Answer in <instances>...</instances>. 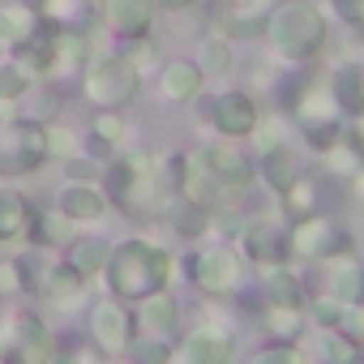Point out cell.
I'll use <instances>...</instances> for the list:
<instances>
[{
    "instance_id": "cell-1",
    "label": "cell",
    "mask_w": 364,
    "mask_h": 364,
    "mask_svg": "<svg viewBox=\"0 0 364 364\" xmlns=\"http://www.w3.org/2000/svg\"><path fill=\"white\" fill-rule=\"evenodd\" d=\"M107 274H112V287L116 296H129V300H146L154 291H163L167 274H171V257L154 245H141V240H129L120 245L112 257H107Z\"/></svg>"
},
{
    "instance_id": "cell-2",
    "label": "cell",
    "mask_w": 364,
    "mask_h": 364,
    "mask_svg": "<svg viewBox=\"0 0 364 364\" xmlns=\"http://www.w3.org/2000/svg\"><path fill=\"white\" fill-rule=\"evenodd\" d=\"M266 31H270L274 48H279L287 60H309V56L321 48V39H326L321 14H317L313 5H304V0H291V5H283V9L270 18Z\"/></svg>"
},
{
    "instance_id": "cell-3",
    "label": "cell",
    "mask_w": 364,
    "mask_h": 364,
    "mask_svg": "<svg viewBox=\"0 0 364 364\" xmlns=\"http://www.w3.org/2000/svg\"><path fill=\"white\" fill-rule=\"evenodd\" d=\"M52 355H56V334L35 313H22L0 330V364H48Z\"/></svg>"
},
{
    "instance_id": "cell-4",
    "label": "cell",
    "mask_w": 364,
    "mask_h": 364,
    "mask_svg": "<svg viewBox=\"0 0 364 364\" xmlns=\"http://www.w3.org/2000/svg\"><path fill=\"white\" fill-rule=\"evenodd\" d=\"M137 65L133 60H120V56H103L86 69V95L103 107H124L133 95H137Z\"/></svg>"
},
{
    "instance_id": "cell-5",
    "label": "cell",
    "mask_w": 364,
    "mask_h": 364,
    "mask_svg": "<svg viewBox=\"0 0 364 364\" xmlns=\"http://www.w3.org/2000/svg\"><path fill=\"white\" fill-rule=\"evenodd\" d=\"M193 279L210 296H232L240 287V257L232 249H206L193 257Z\"/></svg>"
},
{
    "instance_id": "cell-6",
    "label": "cell",
    "mask_w": 364,
    "mask_h": 364,
    "mask_svg": "<svg viewBox=\"0 0 364 364\" xmlns=\"http://www.w3.org/2000/svg\"><path fill=\"white\" fill-rule=\"evenodd\" d=\"M343 232L330 223V219H321V215H309V219H300L296 223V232L287 236V249L291 253H300V257H330V253H338L343 249Z\"/></svg>"
},
{
    "instance_id": "cell-7",
    "label": "cell",
    "mask_w": 364,
    "mask_h": 364,
    "mask_svg": "<svg viewBox=\"0 0 364 364\" xmlns=\"http://www.w3.org/2000/svg\"><path fill=\"white\" fill-rule=\"evenodd\" d=\"M206 154V163H210V171H215V180H219V198H232V193H240L249 180H253V167H249V159L236 150V146H206L202 150Z\"/></svg>"
},
{
    "instance_id": "cell-8",
    "label": "cell",
    "mask_w": 364,
    "mask_h": 364,
    "mask_svg": "<svg viewBox=\"0 0 364 364\" xmlns=\"http://www.w3.org/2000/svg\"><path fill=\"white\" fill-rule=\"evenodd\" d=\"M90 334H95L99 351H129V343H133V321H129V313H124L120 304L103 300V304H95V313H90Z\"/></svg>"
},
{
    "instance_id": "cell-9",
    "label": "cell",
    "mask_w": 364,
    "mask_h": 364,
    "mask_svg": "<svg viewBox=\"0 0 364 364\" xmlns=\"http://www.w3.org/2000/svg\"><path fill=\"white\" fill-rule=\"evenodd\" d=\"M176 189L185 193L189 202H202V206H210L219 198V180H215V171H210V163H206L202 150L185 154V159L176 163Z\"/></svg>"
},
{
    "instance_id": "cell-10",
    "label": "cell",
    "mask_w": 364,
    "mask_h": 364,
    "mask_svg": "<svg viewBox=\"0 0 364 364\" xmlns=\"http://www.w3.org/2000/svg\"><path fill=\"white\" fill-rule=\"evenodd\" d=\"M185 364H228L232 360V334L223 326H202L180 343Z\"/></svg>"
},
{
    "instance_id": "cell-11",
    "label": "cell",
    "mask_w": 364,
    "mask_h": 364,
    "mask_svg": "<svg viewBox=\"0 0 364 364\" xmlns=\"http://www.w3.org/2000/svg\"><path fill=\"white\" fill-rule=\"evenodd\" d=\"M210 120H215L219 133L245 137V133H253V124H257V107H253L249 95H219L215 107H210Z\"/></svg>"
},
{
    "instance_id": "cell-12",
    "label": "cell",
    "mask_w": 364,
    "mask_h": 364,
    "mask_svg": "<svg viewBox=\"0 0 364 364\" xmlns=\"http://www.w3.org/2000/svg\"><path fill=\"white\" fill-rule=\"evenodd\" d=\"M240 240H245V253H249L253 262H262V266H274V262H283V253H287V240H283V232H279L270 219H253V223L240 232Z\"/></svg>"
},
{
    "instance_id": "cell-13",
    "label": "cell",
    "mask_w": 364,
    "mask_h": 364,
    "mask_svg": "<svg viewBox=\"0 0 364 364\" xmlns=\"http://www.w3.org/2000/svg\"><path fill=\"white\" fill-rule=\"evenodd\" d=\"M9 150H14L9 159H14L18 171H35L48 159V129L43 124H18L9 133Z\"/></svg>"
},
{
    "instance_id": "cell-14",
    "label": "cell",
    "mask_w": 364,
    "mask_h": 364,
    "mask_svg": "<svg viewBox=\"0 0 364 364\" xmlns=\"http://www.w3.org/2000/svg\"><path fill=\"white\" fill-rule=\"evenodd\" d=\"M141 330L154 334V338H171L180 330V304L167 296V291H154L141 300Z\"/></svg>"
},
{
    "instance_id": "cell-15",
    "label": "cell",
    "mask_w": 364,
    "mask_h": 364,
    "mask_svg": "<svg viewBox=\"0 0 364 364\" xmlns=\"http://www.w3.org/2000/svg\"><path fill=\"white\" fill-rule=\"evenodd\" d=\"M31 236V206L22 193L14 189H0V240L14 245V240H26Z\"/></svg>"
},
{
    "instance_id": "cell-16",
    "label": "cell",
    "mask_w": 364,
    "mask_h": 364,
    "mask_svg": "<svg viewBox=\"0 0 364 364\" xmlns=\"http://www.w3.org/2000/svg\"><path fill=\"white\" fill-rule=\"evenodd\" d=\"M107 18H112V26H116L120 35L141 39L146 26H150V18H154V0H112V5H107Z\"/></svg>"
},
{
    "instance_id": "cell-17",
    "label": "cell",
    "mask_w": 364,
    "mask_h": 364,
    "mask_svg": "<svg viewBox=\"0 0 364 364\" xmlns=\"http://www.w3.org/2000/svg\"><path fill=\"white\" fill-rule=\"evenodd\" d=\"M60 210H65L73 223H95V219H103L107 202H103V193H99L95 185H69V189L60 193Z\"/></svg>"
},
{
    "instance_id": "cell-18",
    "label": "cell",
    "mask_w": 364,
    "mask_h": 364,
    "mask_svg": "<svg viewBox=\"0 0 364 364\" xmlns=\"http://www.w3.org/2000/svg\"><path fill=\"white\" fill-rule=\"evenodd\" d=\"M82 283H86V279H82L73 266H56V270L43 279V296H48V304H56V309L69 313V304L82 300Z\"/></svg>"
},
{
    "instance_id": "cell-19",
    "label": "cell",
    "mask_w": 364,
    "mask_h": 364,
    "mask_svg": "<svg viewBox=\"0 0 364 364\" xmlns=\"http://www.w3.org/2000/svg\"><path fill=\"white\" fill-rule=\"evenodd\" d=\"M202 86V69L198 65H185V60H176L163 69V95L167 99H193Z\"/></svg>"
},
{
    "instance_id": "cell-20",
    "label": "cell",
    "mask_w": 364,
    "mask_h": 364,
    "mask_svg": "<svg viewBox=\"0 0 364 364\" xmlns=\"http://www.w3.org/2000/svg\"><path fill=\"white\" fill-rule=\"evenodd\" d=\"M262 176H266V185H270L274 193H287V189L296 185V180H300V171H296V159L287 154V146L266 154V163H262Z\"/></svg>"
},
{
    "instance_id": "cell-21",
    "label": "cell",
    "mask_w": 364,
    "mask_h": 364,
    "mask_svg": "<svg viewBox=\"0 0 364 364\" xmlns=\"http://www.w3.org/2000/svg\"><path fill=\"white\" fill-rule=\"evenodd\" d=\"M35 35V14L26 5H5L0 9V39L5 43H26Z\"/></svg>"
},
{
    "instance_id": "cell-22",
    "label": "cell",
    "mask_w": 364,
    "mask_h": 364,
    "mask_svg": "<svg viewBox=\"0 0 364 364\" xmlns=\"http://www.w3.org/2000/svg\"><path fill=\"white\" fill-rule=\"evenodd\" d=\"M103 262H107V245H103V240H77V245L69 249V266H73L82 279L99 274Z\"/></svg>"
},
{
    "instance_id": "cell-23",
    "label": "cell",
    "mask_w": 364,
    "mask_h": 364,
    "mask_svg": "<svg viewBox=\"0 0 364 364\" xmlns=\"http://www.w3.org/2000/svg\"><path fill=\"white\" fill-rule=\"evenodd\" d=\"M167 219H171V228L180 232V236H198V232H206V206L202 202H176V206H167Z\"/></svg>"
},
{
    "instance_id": "cell-24",
    "label": "cell",
    "mask_w": 364,
    "mask_h": 364,
    "mask_svg": "<svg viewBox=\"0 0 364 364\" xmlns=\"http://www.w3.org/2000/svg\"><path fill=\"white\" fill-rule=\"evenodd\" d=\"M69 215L65 210H48V215H39V219H31V236L35 240H43V245H69Z\"/></svg>"
},
{
    "instance_id": "cell-25",
    "label": "cell",
    "mask_w": 364,
    "mask_h": 364,
    "mask_svg": "<svg viewBox=\"0 0 364 364\" xmlns=\"http://www.w3.org/2000/svg\"><path fill=\"white\" fill-rule=\"evenodd\" d=\"M266 296L279 309H300V283L291 279V270H270L266 274Z\"/></svg>"
},
{
    "instance_id": "cell-26",
    "label": "cell",
    "mask_w": 364,
    "mask_h": 364,
    "mask_svg": "<svg viewBox=\"0 0 364 364\" xmlns=\"http://www.w3.org/2000/svg\"><path fill=\"white\" fill-rule=\"evenodd\" d=\"M330 291H334V300H343L347 309L364 304V270H355V266H343V270H334V283H330Z\"/></svg>"
},
{
    "instance_id": "cell-27",
    "label": "cell",
    "mask_w": 364,
    "mask_h": 364,
    "mask_svg": "<svg viewBox=\"0 0 364 364\" xmlns=\"http://www.w3.org/2000/svg\"><path fill=\"white\" fill-rule=\"evenodd\" d=\"M129 360L133 364H167L171 360V343L154 338V334H141L137 343H129Z\"/></svg>"
},
{
    "instance_id": "cell-28",
    "label": "cell",
    "mask_w": 364,
    "mask_h": 364,
    "mask_svg": "<svg viewBox=\"0 0 364 364\" xmlns=\"http://www.w3.org/2000/svg\"><path fill=\"white\" fill-rule=\"evenodd\" d=\"M266 321H270V334L274 343H291L300 334V309H279V304H266Z\"/></svg>"
},
{
    "instance_id": "cell-29",
    "label": "cell",
    "mask_w": 364,
    "mask_h": 364,
    "mask_svg": "<svg viewBox=\"0 0 364 364\" xmlns=\"http://www.w3.org/2000/svg\"><path fill=\"white\" fill-rule=\"evenodd\" d=\"M338 103L364 112V73L360 69H343L338 73Z\"/></svg>"
},
{
    "instance_id": "cell-30",
    "label": "cell",
    "mask_w": 364,
    "mask_h": 364,
    "mask_svg": "<svg viewBox=\"0 0 364 364\" xmlns=\"http://www.w3.org/2000/svg\"><path fill=\"white\" fill-rule=\"evenodd\" d=\"M26 86H31V77H26V69H22V65H0V103L22 99V95H26Z\"/></svg>"
},
{
    "instance_id": "cell-31",
    "label": "cell",
    "mask_w": 364,
    "mask_h": 364,
    "mask_svg": "<svg viewBox=\"0 0 364 364\" xmlns=\"http://www.w3.org/2000/svg\"><path fill=\"white\" fill-rule=\"evenodd\" d=\"M309 317L317 321V326H343V317H347V304L343 300H334V296H321V300H313L309 304Z\"/></svg>"
},
{
    "instance_id": "cell-32",
    "label": "cell",
    "mask_w": 364,
    "mask_h": 364,
    "mask_svg": "<svg viewBox=\"0 0 364 364\" xmlns=\"http://www.w3.org/2000/svg\"><path fill=\"white\" fill-rule=\"evenodd\" d=\"M202 69L206 73H228L232 69V48L223 39H206L202 43Z\"/></svg>"
},
{
    "instance_id": "cell-33",
    "label": "cell",
    "mask_w": 364,
    "mask_h": 364,
    "mask_svg": "<svg viewBox=\"0 0 364 364\" xmlns=\"http://www.w3.org/2000/svg\"><path fill=\"white\" fill-rule=\"evenodd\" d=\"M31 279L22 274V262H0V296H22Z\"/></svg>"
},
{
    "instance_id": "cell-34",
    "label": "cell",
    "mask_w": 364,
    "mask_h": 364,
    "mask_svg": "<svg viewBox=\"0 0 364 364\" xmlns=\"http://www.w3.org/2000/svg\"><path fill=\"white\" fill-rule=\"evenodd\" d=\"M253 364H309L296 347H287V343H274V347H262L257 355H253Z\"/></svg>"
},
{
    "instance_id": "cell-35",
    "label": "cell",
    "mask_w": 364,
    "mask_h": 364,
    "mask_svg": "<svg viewBox=\"0 0 364 364\" xmlns=\"http://www.w3.org/2000/svg\"><path fill=\"white\" fill-rule=\"evenodd\" d=\"M95 133H99V141H103V146H112V141H120V137H124V120L107 107V112H99V116H95Z\"/></svg>"
},
{
    "instance_id": "cell-36",
    "label": "cell",
    "mask_w": 364,
    "mask_h": 364,
    "mask_svg": "<svg viewBox=\"0 0 364 364\" xmlns=\"http://www.w3.org/2000/svg\"><path fill=\"white\" fill-rule=\"evenodd\" d=\"M283 198H287V206H291L296 215H313V198H317V193H313V185H309L304 176L296 180V185H291V189H287Z\"/></svg>"
},
{
    "instance_id": "cell-37",
    "label": "cell",
    "mask_w": 364,
    "mask_h": 364,
    "mask_svg": "<svg viewBox=\"0 0 364 364\" xmlns=\"http://www.w3.org/2000/svg\"><path fill=\"white\" fill-rule=\"evenodd\" d=\"M257 129V150L262 154H270V150H283V137H287V129L279 124V120H266V124H253Z\"/></svg>"
},
{
    "instance_id": "cell-38",
    "label": "cell",
    "mask_w": 364,
    "mask_h": 364,
    "mask_svg": "<svg viewBox=\"0 0 364 364\" xmlns=\"http://www.w3.org/2000/svg\"><path fill=\"white\" fill-rule=\"evenodd\" d=\"M65 171L77 180V185H90V180L99 176V171H95V163H86V159H65Z\"/></svg>"
},
{
    "instance_id": "cell-39",
    "label": "cell",
    "mask_w": 364,
    "mask_h": 364,
    "mask_svg": "<svg viewBox=\"0 0 364 364\" xmlns=\"http://www.w3.org/2000/svg\"><path fill=\"white\" fill-rule=\"evenodd\" d=\"M48 154L69 159V154H73V137H69V133H60V129H48Z\"/></svg>"
},
{
    "instance_id": "cell-40",
    "label": "cell",
    "mask_w": 364,
    "mask_h": 364,
    "mask_svg": "<svg viewBox=\"0 0 364 364\" xmlns=\"http://www.w3.org/2000/svg\"><path fill=\"white\" fill-rule=\"evenodd\" d=\"M326 355H330V360L338 364V360L355 355V347H351V338H334V334H330V338H326Z\"/></svg>"
},
{
    "instance_id": "cell-41",
    "label": "cell",
    "mask_w": 364,
    "mask_h": 364,
    "mask_svg": "<svg viewBox=\"0 0 364 364\" xmlns=\"http://www.w3.org/2000/svg\"><path fill=\"white\" fill-rule=\"evenodd\" d=\"M48 364H90V355L77 351V347H56V355H52Z\"/></svg>"
},
{
    "instance_id": "cell-42",
    "label": "cell",
    "mask_w": 364,
    "mask_h": 364,
    "mask_svg": "<svg viewBox=\"0 0 364 364\" xmlns=\"http://www.w3.org/2000/svg\"><path fill=\"white\" fill-rule=\"evenodd\" d=\"M334 9H338L347 22H364V0H334Z\"/></svg>"
},
{
    "instance_id": "cell-43",
    "label": "cell",
    "mask_w": 364,
    "mask_h": 364,
    "mask_svg": "<svg viewBox=\"0 0 364 364\" xmlns=\"http://www.w3.org/2000/svg\"><path fill=\"white\" fill-rule=\"evenodd\" d=\"M159 5H163V9H189L193 0H159Z\"/></svg>"
},
{
    "instance_id": "cell-44",
    "label": "cell",
    "mask_w": 364,
    "mask_h": 364,
    "mask_svg": "<svg viewBox=\"0 0 364 364\" xmlns=\"http://www.w3.org/2000/svg\"><path fill=\"white\" fill-rule=\"evenodd\" d=\"M228 5H232V9H240V14H245V9H253V5H257V0H228Z\"/></svg>"
},
{
    "instance_id": "cell-45",
    "label": "cell",
    "mask_w": 364,
    "mask_h": 364,
    "mask_svg": "<svg viewBox=\"0 0 364 364\" xmlns=\"http://www.w3.org/2000/svg\"><path fill=\"white\" fill-rule=\"evenodd\" d=\"M355 137L364 141V112H360V120H355Z\"/></svg>"
},
{
    "instance_id": "cell-46",
    "label": "cell",
    "mask_w": 364,
    "mask_h": 364,
    "mask_svg": "<svg viewBox=\"0 0 364 364\" xmlns=\"http://www.w3.org/2000/svg\"><path fill=\"white\" fill-rule=\"evenodd\" d=\"M338 364H364V355L355 351V355H347V360H338Z\"/></svg>"
},
{
    "instance_id": "cell-47",
    "label": "cell",
    "mask_w": 364,
    "mask_h": 364,
    "mask_svg": "<svg viewBox=\"0 0 364 364\" xmlns=\"http://www.w3.org/2000/svg\"><path fill=\"white\" fill-rule=\"evenodd\" d=\"M120 364H133V360H120Z\"/></svg>"
},
{
    "instance_id": "cell-48",
    "label": "cell",
    "mask_w": 364,
    "mask_h": 364,
    "mask_svg": "<svg viewBox=\"0 0 364 364\" xmlns=\"http://www.w3.org/2000/svg\"><path fill=\"white\" fill-rule=\"evenodd\" d=\"M90 5H99V0H90Z\"/></svg>"
}]
</instances>
